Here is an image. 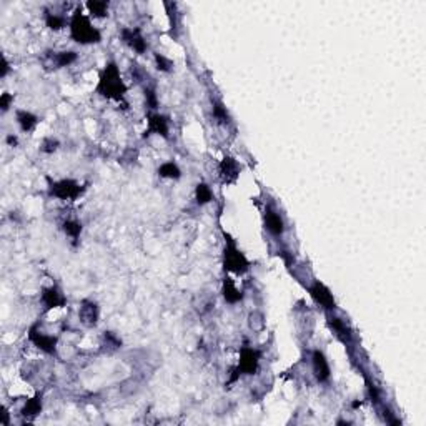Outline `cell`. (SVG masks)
Returning a JSON list of instances; mask_svg holds the SVG:
<instances>
[{
  "label": "cell",
  "instance_id": "cell-3",
  "mask_svg": "<svg viewBox=\"0 0 426 426\" xmlns=\"http://www.w3.org/2000/svg\"><path fill=\"white\" fill-rule=\"evenodd\" d=\"M225 268L235 273H245L248 270V260L233 241H228L225 248Z\"/></svg>",
  "mask_w": 426,
  "mask_h": 426
},
{
  "label": "cell",
  "instance_id": "cell-23",
  "mask_svg": "<svg viewBox=\"0 0 426 426\" xmlns=\"http://www.w3.org/2000/svg\"><path fill=\"white\" fill-rule=\"evenodd\" d=\"M330 325L333 326V330H335L338 335H342V336H350V330L346 328V325L342 322V319L340 318H336V316H330Z\"/></svg>",
  "mask_w": 426,
  "mask_h": 426
},
{
  "label": "cell",
  "instance_id": "cell-24",
  "mask_svg": "<svg viewBox=\"0 0 426 426\" xmlns=\"http://www.w3.org/2000/svg\"><path fill=\"white\" fill-rule=\"evenodd\" d=\"M213 115H215L218 120H222V122H228V112H226V109L223 106L222 102H215L213 103Z\"/></svg>",
  "mask_w": 426,
  "mask_h": 426
},
{
  "label": "cell",
  "instance_id": "cell-20",
  "mask_svg": "<svg viewBox=\"0 0 426 426\" xmlns=\"http://www.w3.org/2000/svg\"><path fill=\"white\" fill-rule=\"evenodd\" d=\"M213 198V193L208 185H205V183H200V185L197 187V202L198 205H205L208 203Z\"/></svg>",
  "mask_w": 426,
  "mask_h": 426
},
{
  "label": "cell",
  "instance_id": "cell-8",
  "mask_svg": "<svg viewBox=\"0 0 426 426\" xmlns=\"http://www.w3.org/2000/svg\"><path fill=\"white\" fill-rule=\"evenodd\" d=\"M122 39L125 44H129L135 52L144 54L147 48V42L141 37L140 30H130V28H123L122 30Z\"/></svg>",
  "mask_w": 426,
  "mask_h": 426
},
{
  "label": "cell",
  "instance_id": "cell-5",
  "mask_svg": "<svg viewBox=\"0 0 426 426\" xmlns=\"http://www.w3.org/2000/svg\"><path fill=\"white\" fill-rule=\"evenodd\" d=\"M260 363V351L253 350V348H243L240 354V363L237 371L238 373H246V375H253L257 371Z\"/></svg>",
  "mask_w": 426,
  "mask_h": 426
},
{
  "label": "cell",
  "instance_id": "cell-29",
  "mask_svg": "<svg viewBox=\"0 0 426 426\" xmlns=\"http://www.w3.org/2000/svg\"><path fill=\"white\" fill-rule=\"evenodd\" d=\"M57 141H54V140H45V144H44V147H42V150L44 152H47V153H50V152H54V150H57Z\"/></svg>",
  "mask_w": 426,
  "mask_h": 426
},
{
  "label": "cell",
  "instance_id": "cell-15",
  "mask_svg": "<svg viewBox=\"0 0 426 426\" xmlns=\"http://www.w3.org/2000/svg\"><path fill=\"white\" fill-rule=\"evenodd\" d=\"M17 122L24 132H30V130H33V127L39 123V118L32 115L30 112L20 110V112H17Z\"/></svg>",
  "mask_w": 426,
  "mask_h": 426
},
{
  "label": "cell",
  "instance_id": "cell-21",
  "mask_svg": "<svg viewBox=\"0 0 426 426\" xmlns=\"http://www.w3.org/2000/svg\"><path fill=\"white\" fill-rule=\"evenodd\" d=\"M63 232H65L68 237L77 240L82 233V225L79 222H74V220H68V222L63 223Z\"/></svg>",
  "mask_w": 426,
  "mask_h": 426
},
{
  "label": "cell",
  "instance_id": "cell-25",
  "mask_svg": "<svg viewBox=\"0 0 426 426\" xmlns=\"http://www.w3.org/2000/svg\"><path fill=\"white\" fill-rule=\"evenodd\" d=\"M47 25L54 28V30H59V28L65 25V20L59 15H55V13H47Z\"/></svg>",
  "mask_w": 426,
  "mask_h": 426
},
{
  "label": "cell",
  "instance_id": "cell-7",
  "mask_svg": "<svg viewBox=\"0 0 426 426\" xmlns=\"http://www.w3.org/2000/svg\"><path fill=\"white\" fill-rule=\"evenodd\" d=\"M311 360H313V373L316 376V380L319 383L328 381V378H330V365H328V361H326L325 354L319 350H315L313 358Z\"/></svg>",
  "mask_w": 426,
  "mask_h": 426
},
{
  "label": "cell",
  "instance_id": "cell-28",
  "mask_svg": "<svg viewBox=\"0 0 426 426\" xmlns=\"http://www.w3.org/2000/svg\"><path fill=\"white\" fill-rule=\"evenodd\" d=\"M10 102H13V97L10 94H4L2 98H0V106H2V110H7L9 109Z\"/></svg>",
  "mask_w": 426,
  "mask_h": 426
},
{
  "label": "cell",
  "instance_id": "cell-26",
  "mask_svg": "<svg viewBox=\"0 0 426 426\" xmlns=\"http://www.w3.org/2000/svg\"><path fill=\"white\" fill-rule=\"evenodd\" d=\"M155 60H157L158 68L163 70V72H167V70H170V67H172V62L167 60L165 57H162V55H155Z\"/></svg>",
  "mask_w": 426,
  "mask_h": 426
},
{
  "label": "cell",
  "instance_id": "cell-1",
  "mask_svg": "<svg viewBox=\"0 0 426 426\" xmlns=\"http://www.w3.org/2000/svg\"><path fill=\"white\" fill-rule=\"evenodd\" d=\"M97 92L106 98H115V100H123L127 94L125 83L120 79V72L115 63H109L102 72L100 82L97 85Z\"/></svg>",
  "mask_w": 426,
  "mask_h": 426
},
{
  "label": "cell",
  "instance_id": "cell-4",
  "mask_svg": "<svg viewBox=\"0 0 426 426\" xmlns=\"http://www.w3.org/2000/svg\"><path fill=\"white\" fill-rule=\"evenodd\" d=\"M82 193V187L74 180H62L50 185V195L60 200H75Z\"/></svg>",
  "mask_w": 426,
  "mask_h": 426
},
{
  "label": "cell",
  "instance_id": "cell-14",
  "mask_svg": "<svg viewBox=\"0 0 426 426\" xmlns=\"http://www.w3.org/2000/svg\"><path fill=\"white\" fill-rule=\"evenodd\" d=\"M238 165L233 158H225L220 165V173H222L225 182H233L238 176Z\"/></svg>",
  "mask_w": 426,
  "mask_h": 426
},
{
  "label": "cell",
  "instance_id": "cell-18",
  "mask_svg": "<svg viewBox=\"0 0 426 426\" xmlns=\"http://www.w3.org/2000/svg\"><path fill=\"white\" fill-rule=\"evenodd\" d=\"M77 59V55L75 52H60V54H55L52 57V63L55 65V68H59V67H67L70 65L72 62H75Z\"/></svg>",
  "mask_w": 426,
  "mask_h": 426
},
{
  "label": "cell",
  "instance_id": "cell-27",
  "mask_svg": "<svg viewBox=\"0 0 426 426\" xmlns=\"http://www.w3.org/2000/svg\"><path fill=\"white\" fill-rule=\"evenodd\" d=\"M145 97H147V102L150 105V109H157V95H155V92L147 88L145 90Z\"/></svg>",
  "mask_w": 426,
  "mask_h": 426
},
{
  "label": "cell",
  "instance_id": "cell-12",
  "mask_svg": "<svg viewBox=\"0 0 426 426\" xmlns=\"http://www.w3.org/2000/svg\"><path fill=\"white\" fill-rule=\"evenodd\" d=\"M42 301L47 308H59L62 305H65V298L63 295L59 292L57 288H47L44 290V293H42Z\"/></svg>",
  "mask_w": 426,
  "mask_h": 426
},
{
  "label": "cell",
  "instance_id": "cell-19",
  "mask_svg": "<svg viewBox=\"0 0 426 426\" xmlns=\"http://www.w3.org/2000/svg\"><path fill=\"white\" fill-rule=\"evenodd\" d=\"M40 410H42V400H40V396H35V398L27 401V404H25L24 410H22V415L32 418L35 415H39Z\"/></svg>",
  "mask_w": 426,
  "mask_h": 426
},
{
  "label": "cell",
  "instance_id": "cell-2",
  "mask_svg": "<svg viewBox=\"0 0 426 426\" xmlns=\"http://www.w3.org/2000/svg\"><path fill=\"white\" fill-rule=\"evenodd\" d=\"M70 32H72V39L79 44H94V42H100V32L95 27H92L90 20L83 15L80 10H77L70 22Z\"/></svg>",
  "mask_w": 426,
  "mask_h": 426
},
{
  "label": "cell",
  "instance_id": "cell-13",
  "mask_svg": "<svg viewBox=\"0 0 426 426\" xmlns=\"http://www.w3.org/2000/svg\"><path fill=\"white\" fill-rule=\"evenodd\" d=\"M98 318V308L95 303L92 301H83L80 307V319L87 326H94Z\"/></svg>",
  "mask_w": 426,
  "mask_h": 426
},
{
  "label": "cell",
  "instance_id": "cell-11",
  "mask_svg": "<svg viewBox=\"0 0 426 426\" xmlns=\"http://www.w3.org/2000/svg\"><path fill=\"white\" fill-rule=\"evenodd\" d=\"M30 340L37 345L40 350H44L45 353H54L55 351V345H57V338L44 335V333L35 331V328L30 331Z\"/></svg>",
  "mask_w": 426,
  "mask_h": 426
},
{
  "label": "cell",
  "instance_id": "cell-9",
  "mask_svg": "<svg viewBox=\"0 0 426 426\" xmlns=\"http://www.w3.org/2000/svg\"><path fill=\"white\" fill-rule=\"evenodd\" d=\"M265 225H267V230L272 233L273 237H280L283 233V230H285V225H283L281 217L272 208H268L265 211Z\"/></svg>",
  "mask_w": 426,
  "mask_h": 426
},
{
  "label": "cell",
  "instance_id": "cell-10",
  "mask_svg": "<svg viewBox=\"0 0 426 426\" xmlns=\"http://www.w3.org/2000/svg\"><path fill=\"white\" fill-rule=\"evenodd\" d=\"M148 133H158L162 137H168V118L160 115V113H153L148 117Z\"/></svg>",
  "mask_w": 426,
  "mask_h": 426
},
{
  "label": "cell",
  "instance_id": "cell-22",
  "mask_svg": "<svg viewBox=\"0 0 426 426\" xmlns=\"http://www.w3.org/2000/svg\"><path fill=\"white\" fill-rule=\"evenodd\" d=\"M87 7L95 17H105L106 10H109V4H105V2H88Z\"/></svg>",
  "mask_w": 426,
  "mask_h": 426
},
{
  "label": "cell",
  "instance_id": "cell-6",
  "mask_svg": "<svg viewBox=\"0 0 426 426\" xmlns=\"http://www.w3.org/2000/svg\"><path fill=\"white\" fill-rule=\"evenodd\" d=\"M310 295L311 298L318 303V305H322L323 308L326 310H335V300H333V295L330 293V290L326 288L323 283H319V281H315L313 285L310 287Z\"/></svg>",
  "mask_w": 426,
  "mask_h": 426
},
{
  "label": "cell",
  "instance_id": "cell-16",
  "mask_svg": "<svg viewBox=\"0 0 426 426\" xmlns=\"http://www.w3.org/2000/svg\"><path fill=\"white\" fill-rule=\"evenodd\" d=\"M223 296L225 300L228 303H238L241 300V293L240 290L235 287V283H233L230 278H225V283H223Z\"/></svg>",
  "mask_w": 426,
  "mask_h": 426
},
{
  "label": "cell",
  "instance_id": "cell-17",
  "mask_svg": "<svg viewBox=\"0 0 426 426\" xmlns=\"http://www.w3.org/2000/svg\"><path fill=\"white\" fill-rule=\"evenodd\" d=\"M158 175L163 176V179H180V168L175 165L173 162H167L160 165L158 168Z\"/></svg>",
  "mask_w": 426,
  "mask_h": 426
}]
</instances>
